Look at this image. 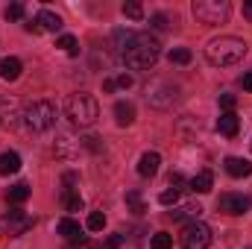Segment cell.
<instances>
[{
    "label": "cell",
    "mask_w": 252,
    "mask_h": 249,
    "mask_svg": "<svg viewBox=\"0 0 252 249\" xmlns=\"http://www.w3.org/2000/svg\"><path fill=\"white\" fill-rule=\"evenodd\" d=\"M121 56H124V62L129 64V67L147 70V67H153V64L158 62L161 44H158V38L150 35V32H129L126 44L121 47Z\"/></svg>",
    "instance_id": "1"
},
{
    "label": "cell",
    "mask_w": 252,
    "mask_h": 249,
    "mask_svg": "<svg viewBox=\"0 0 252 249\" xmlns=\"http://www.w3.org/2000/svg\"><path fill=\"white\" fill-rule=\"evenodd\" d=\"M244 56H247V41L238 38V35H220V38H211L205 44V59L214 67L238 64Z\"/></svg>",
    "instance_id": "2"
},
{
    "label": "cell",
    "mask_w": 252,
    "mask_h": 249,
    "mask_svg": "<svg viewBox=\"0 0 252 249\" xmlns=\"http://www.w3.org/2000/svg\"><path fill=\"white\" fill-rule=\"evenodd\" d=\"M64 115H67V121H70L73 126L88 129V126L97 124V118H100V106H97L94 94H88V91H76V94H70V97L64 100Z\"/></svg>",
    "instance_id": "3"
},
{
    "label": "cell",
    "mask_w": 252,
    "mask_h": 249,
    "mask_svg": "<svg viewBox=\"0 0 252 249\" xmlns=\"http://www.w3.org/2000/svg\"><path fill=\"white\" fill-rule=\"evenodd\" d=\"M21 118H24V124H27L30 132H47V129L56 126V106L50 100H35L32 106L24 109Z\"/></svg>",
    "instance_id": "4"
},
{
    "label": "cell",
    "mask_w": 252,
    "mask_h": 249,
    "mask_svg": "<svg viewBox=\"0 0 252 249\" xmlns=\"http://www.w3.org/2000/svg\"><path fill=\"white\" fill-rule=\"evenodd\" d=\"M190 9H193L196 21H202V24H223L232 15L229 0H193Z\"/></svg>",
    "instance_id": "5"
},
{
    "label": "cell",
    "mask_w": 252,
    "mask_h": 249,
    "mask_svg": "<svg viewBox=\"0 0 252 249\" xmlns=\"http://www.w3.org/2000/svg\"><path fill=\"white\" fill-rule=\"evenodd\" d=\"M179 241H182V247H185V249H208V247H211V229H208L202 220L185 223V229H182Z\"/></svg>",
    "instance_id": "6"
},
{
    "label": "cell",
    "mask_w": 252,
    "mask_h": 249,
    "mask_svg": "<svg viewBox=\"0 0 252 249\" xmlns=\"http://www.w3.org/2000/svg\"><path fill=\"white\" fill-rule=\"evenodd\" d=\"M147 103L156 106V109H170L176 103V85L164 82V79H156L147 85Z\"/></svg>",
    "instance_id": "7"
},
{
    "label": "cell",
    "mask_w": 252,
    "mask_h": 249,
    "mask_svg": "<svg viewBox=\"0 0 252 249\" xmlns=\"http://www.w3.org/2000/svg\"><path fill=\"white\" fill-rule=\"evenodd\" d=\"M0 226H3L6 235L18 238V235H27V232L35 226V220H32V214H27V211H21V208H12L9 214L0 217Z\"/></svg>",
    "instance_id": "8"
},
{
    "label": "cell",
    "mask_w": 252,
    "mask_h": 249,
    "mask_svg": "<svg viewBox=\"0 0 252 249\" xmlns=\"http://www.w3.org/2000/svg\"><path fill=\"white\" fill-rule=\"evenodd\" d=\"M250 208H252V199L250 196H244V193H220V199H217V211L232 214V217L247 214Z\"/></svg>",
    "instance_id": "9"
},
{
    "label": "cell",
    "mask_w": 252,
    "mask_h": 249,
    "mask_svg": "<svg viewBox=\"0 0 252 249\" xmlns=\"http://www.w3.org/2000/svg\"><path fill=\"white\" fill-rule=\"evenodd\" d=\"M223 167H226V173H229L232 179H244V176L252 173V164L247 158H238V156H229V158L223 161Z\"/></svg>",
    "instance_id": "10"
},
{
    "label": "cell",
    "mask_w": 252,
    "mask_h": 249,
    "mask_svg": "<svg viewBox=\"0 0 252 249\" xmlns=\"http://www.w3.org/2000/svg\"><path fill=\"white\" fill-rule=\"evenodd\" d=\"M158 164H161V156H158V153H144V156L138 158V173H141L144 179H150V176L158 173Z\"/></svg>",
    "instance_id": "11"
},
{
    "label": "cell",
    "mask_w": 252,
    "mask_h": 249,
    "mask_svg": "<svg viewBox=\"0 0 252 249\" xmlns=\"http://www.w3.org/2000/svg\"><path fill=\"white\" fill-rule=\"evenodd\" d=\"M35 21H38V27H41V32H59L64 24L62 18L56 15V12H50V9H41L38 15H35Z\"/></svg>",
    "instance_id": "12"
},
{
    "label": "cell",
    "mask_w": 252,
    "mask_h": 249,
    "mask_svg": "<svg viewBox=\"0 0 252 249\" xmlns=\"http://www.w3.org/2000/svg\"><path fill=\"white\" fill-rule=\"evenodd\" d=\"M21 70H24L21 59H15V56H6V59H0V79H6V82H15V79L21 76Z\"/></svg>",
    "instance_id": "13"
},
{
    "label": "cell",
    "mask_w": 252,
    "mask_h": 249,
    "mask_svg": "<svg viewBox=\"0 0 252 249\" xmlns=\"http://www.w3.org/2000/svg\"><path fill=\"white\" fill-rule=\"evenodd\" d=\"M238 129H241V121H238V115H235V112H223V115H220V121H217V132H220V135L235 138V135H238Z\"/></svg>",
    "instance_id": "14"
},
{
    "label": "cell",
    "mask_w": 252,
    "mask_h": 249,
    "mask_svg": "<svg viewBox=\"0 0 252 249\" xmlns=\"http://www.w3.org/2000/svg\"><path fill=\"white\" fill-rule=\"evenodd\" d=\"M21 170V156L15 153V150H6L3 156H0V176H12V173H18Z\"/></svg>",
    "instance_id": "15"
},
{
    "label": "cell",
    "mask_w": 252,
    "mask_h": 249,
    "mask_svg": "<svg viewBox=\"0 0 252 249\" xmlns=\"http://www.w3.org/2000/svg\"><path fill=\"white\" fill-rule=\"evenodd\" d=\"M115 121H118V126L135 124V106H132L129 100H118V103H115Z\"/></svg>",
    "instance_id": "16"
},
{
    "label": "cell",
    "mask_w": 252,
    "mask_h": 249,
    "mask_svg": "<svg viewBox=\"0 0 252 249\" xmlns=\"http://www.w3.org/2000/svg\"><path fill=\"white\" fill-rule=\"evenodd\" d=\"M170 214H173V220H188V223H193V220H199V214H202V205H199V202H185V205L173 208Z\"/></svg>",
    "instance_id": "17"
},
{
    "label": "cell",
    "mask_w": 252,
    "mask_h": 249,
    "mask_svg": "<svg viewBox=\"0 0 252 249\" xmlns=\"http://www.w3.org/2000/svg\"><path fill=\"white\" fill-rule=\"evenodd\" d=\"M56 232H59L62 238H67V241H79L82 226H79L73 217H62V220H59V226H56Z\"/></svg>",
    "instance_id": "18"
},
{
    "label": "cell",
    "mask_w": 252,
    "mask_h": 249,
    "mask_svg": "<svg viewBox=\"0 0 252 249\" xmlns=\"http://www.w3.org/2000/svg\"><path fill=\"white\" fill-rule=\"evenodd\" d=\"M188 185H190V190H193V193H208V190L214 187V176H211V170H199V173L190 179Z\"/></svg>",
    "instance_id": "19"
},
{
    "label": "cell",
    "mask_w": 252,
    "mask_h": 249,
    "mask_svg": "<svg viewBox=\"0 0 252 249\" xmlns=\"http://www.w3.org/2000/svg\"><path fill=\"white\" fill-rule=\"evenodd\" d=\"M30 193H32V190H30L27 182H18V185H12L9 190H6V199H9V202H15V205H21V202H27V199H30Z\"/></svg>",
    "instance_id": "20"
},
{
    "label": "cell",
    "mask_w": 252,
    "mask_h": 249,
    "mask_svg": "<svg viewBox=\"0 0 252 249\" xmlns=\"http://www.w3.org/2000/svg\"><path fill=\"white\" fill-rule=\"evenodd\" d=\"M62 202L67 211H82V196L79 190H62Z\"/></svg>",
    "instance_id": "21"
},
{
    "label": "cell",
    "mask_w": 252,
    "mask_h": 249,
    "mask_svg": "<svg viewBox=\"0 0 252 249\" xmlns=\"http://www.w3.org/2000/svg\"><path fill=\"white\" fill-rule=\"evenodd\" d=\"M85 229H88V232H103V229H106V214H103V211H91L88 220H85Z\"/></svg>",
    "instance_id": "22"
},
{
    "label": "cell",
    "mask_w": 252,
    "mask_h": 249,
    "mask_svg": "<svg viewBox=\"0 0 252 249\" xmlns=\"http://www.w3.org/2000/svg\"><path fill=\"white\" fill-rule=\"evenodd\" d=\"M150 247L153 249H170L173 247V235H167V232H156L153 241H150Z\"/></svg>",
    "instance_id": "23"
},
{
    "label": "cell",
    "mask_w": 252,
    "mask_h": 249,
    "mask_svg": "<svg viewBox=\"0 0 252 249\" xmlns=\"http://www.w3.org/2000/svg\"><path fill=\"white\" fill-rule=\"evenodd\" d=\"M167 59H170L173 64H188L190 62V50L188 47H173V50L167 53Z\"/></svg>",
    "instance_id": "24"
},
{
    "label": "cell",
    "mask_w": 252,
    "mask_h": 249,
    "mask_svg": "<svg viewBox=\"0 0 252 249\" xmlns=\"http://www.w3.org/2000/svg\"><path fill=\"white\" fill-rule=\"evenodd\" d=\"M56 47H62L64 53H70V56H76V53H79V44H76V38H73V35H59Z\"/></svg>",
    "instance_id": "25"
},
{
    "label": "cell",
    "mask_w": 252,
    "mask_h": 249,
    "mask_svg": "<svg viewBox=\"0 0 252 249\" xmlns=\"http://www.w3.org/2000/svg\"><path fill=\"white\" fill-rule=\"evenodd\" d=\"M158 202H161V205H173V208H176V202H179V190H176V187L161 190V193H158Z\"/></svg>",
    "instance_id": "26"
},
{
    "label": "cell",
    "mask_w": 252,
    "mask_h": 249,
    "mask_svg": "<svg viewBox=\"0 0 252 249\" xmlns=\"http://www.w3.org/2000/svg\"><path fill=\"white\" fill-rule=\"evenodd\" d=\"M126 202H129L132 214H144V202H141V193H138V190H129V193H126Z\"/></svg>",
    "instance_id": "27"
},
{
    "label": "cell",
    "mask_w": 252,
    "mask_h": 249,
    "mask_svg": "<svg viewBox=\"0 0 252 249\" xmlns=\"http://www.w3.org/2000/svg\"><path fill=\"white\" fill-rule=\"evenodd\" d=\"M124 15L132 18V21H141L144 18V6L141 3H124Z\"/></svg>",
    "instance_id": "28"
},
{
    "label": "cell",
    "mask_w": 252,
    "mask_h": 249,
    "mask_svg": "<svg viewBox=\"0 0 252 249\" xmlns=\"http://www.w3.org/2000/svg\"><path fill=\"white\" fill-rule=\"evenodd\" d=\"M3 18H6V21H21V18H24V6H21V3H9L6 12H3Z\"/></svg>",
    "instance_id": "29"
},
{
    "label": "cell",
    "mask_w": 252,
    "mask_h": 249,
    "mask_svg": "<svg viewBox=\"0 0 252 249\" xmlns=\"http://www.w3.org/2000/svg\"><path fill=\"white\" fill-rule=\"evenodd\" d=\"M150 27H156V30H167V27H170V18H167L164 12H156V15L150 18Z\"/></svg>",
    "instance_id": "30"
},
{
    "label": "cell",
    "mask_w": 252,
    "mask_h": 249,
    "mask_svg": "<svg viewBox=\"0 0 252 249\" xmlns=\"http://www.w3.org/2000/svg\"><path fill=\"white\" fill-rule=\"evenodd\" d=\"M67 249H103L100 244H91V241H85V238H79V241H73Z\"/></svg>",
    "instance_id": "31"
},
{
    "label": "cell",
    "mask_w": 252,
    "mask_h": 249,
    "mask_svg": "<svg viewBox=\"0 0 252 249\" xmlns=\"http://www.w3.org/2000/svg\"><path fill=\"white\" fill-rule=\"evenodd\" d=\"M235 103H238V100H235V94H220V106H223L226 112H232V109H235Z\"/></svg>",
    "instance_id": "32"
},
{
    "label": "cell",
    "mask_w": 252,
    "mask_h": 249,
    "mask_svg": "<svg viewBox=\"0 0 252 249\" xmlns=\"http://www.w3.org/2000/svg\"><path fill=\"white\" fill-rule=\"evenodd\" d=\"M121 244H124V235H112V238L103 244V249H121Z\"/></svg>",
    "instance_id": "33"
},
{
    "label": "cell",
    "mask_w": 252,
    "mask_h": 249,
    "mask_svg": "<svg viewBox=\"0 0 252 249\" xmlns=\"http://www.w3.org/2000/svg\"><path fill=\"white\" fill-rule=\"evenodd\" d=\"M115 82H118V88H132V82H135V79H132V73H121Z\"/></svg>",
    "instance_id": "34"
},
{
    "label": "cell",
    "mask_w": 252,
    "mask_h": 249,
    "mask_svg": "<svg viewBox=\"0 0 252 249\" xmlns=\"http://www.w3.org/2000/svg\"><path fill=\"white\" fill-rule=\"evenodd\" d=\"M24 30H27V32H32V35H38V32H41V27H38V21H35V18H32V21H27V24H24Z\"/></svg>",
    "instance_id": "35"
},
{
    "label": "cell",
    "mask_w": 252,
    "mask_h": 249,
    "mask_svg": "<svg viewBox=\"0 0 252 249\" xmlns=\"http://www.w3.org/2000/svg\"><path fill=\"white\" fill-rule=\"evenodd\" d=\"M103 91H106V94L118 91V82H115V79H103Z\"/></svg>",
    "instance_id": "36"
},
{
    "label": "cell",
    "mask_w": 252,
    "mask_h": 249,
    "mask_svg": "<svg viewBox=\"0 0 252 249\" xmlns=\"http://www.w3.org/2000/svg\"><path fill=\"white\" fill-rule=\"evenodd\" d=\"M241 82H244V88H247V91L252 94V70H247V73L241 76Z\"/></svg>",
    "instance_id": "37"
},
{
    "label": "cell",
    "mask_w": 252,
    "mask_h": 249,
    "mask_svg": "<svg viewBox=\"0 0 252 249\" xmlns=\"http://www.w3.org/2000/svg\"><path fill=\"white\" fill-rule=\"evenodd\" d=\"M173 185H185V176H182V173H173V176H170V187Z\"/></svg>",
    "instance_id": "38"
},
{
    "label": "cell",
    "mask_w": 252,
    "mask_h": 249,
    "mask_svg": "<svg viewBox=\"0 0 252 249\" xmlns=\"http://www.w3.org/2000/svg\"><path fill=\"white\" fill-rule=\"evenodd\" d=\"M244 9H247V12H250V15H252V0H250V3H247V6H244Z\"/></svg>",
    "instance_id": "39"
}]
</instances>
